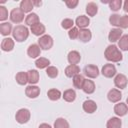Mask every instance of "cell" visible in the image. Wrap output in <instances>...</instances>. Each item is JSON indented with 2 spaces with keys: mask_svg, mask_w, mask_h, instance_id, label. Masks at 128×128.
Returning a JSON list of instances; mask_svg holds the SVG:
<instances>
[{
  "mask_svg": "<svg viewBox=\"0 0 128 128\" xmlns=\"http://www.w3.org/2000/svg\"><path fill=\"white\" fill-rule=\"evenodd\" d=\"M104 56L105 59L109 62H120L123 59V55L121 53V50L114 44H111L109 46H107V48L104 51Z\"/></svg>",
  "mask_w": 128,
  "mask_h": 128,
  "instance_id": "1",
  "label": "cell"
},
{
  "mask_svg": "<svg viewBox=\"0 0 128 128\" xmlns=\"http://www.w3.org/2000/svg\"><path fill=\"white\" fill-rule=\"evenodd\" d=\"M12 36L16 42H24L29 37V29L24 25H16L13 28Z\"/></svg>",
  "mask_w": 128,
  "mask_h": 128,
  "instance_id": "2",
  "label": "cell"
},
{
  "mask_svg": "<svg viewBox=\"0 0 128 128\" xmlns=\"http://www.w3.org/2000/svg\"><path fill=\"white\" fill-rule=\"evenodd\" d=\"M30 111L27 108H21L16 112L15 119L19 124H25L30 120Z\"/></svg>",
  "mask_w": 128,
  "mask_h": 128,
  "instance_id": "3",
  "label": "cell"
},
{
  "mask_svg": "<svg viewBox=\"0 0 128 128\" xmlns=\"http://www.w3.org/2000/svg\"><path fill=\"white\" fill-rule=\"evenodd\" d=\"M38 45L42 50H49L53 46V38L50 35L44 34L43 36L39 37L38 39Z\"/></svg>",
  "mask_w": 128,
  "mask_h": 128,
  "instance_id": "4",
  "label": "cell"
},
{
  "mask_svg": "<svg viewBox=\"0 0 128 128\" xmlns=\"http://www.w3.org/2000/svg\"><path fill=\"white\" fill-rule=\"evenodd\" d=\"M24 12L20 9V8H13L10 12V15H9V18H10V21L12 23H15V24H19L21 23L23 20H24Z\"/></svg>",
  "mask_w": 128,
  "mask_h": 128,
  "instance_id": "5",
  "label": "cell"
},
{
  "mask_svg": "<svg viewBox=\"0 0 128 128\" xmlns=\"http://www.w3.org/2000/svg\"><path fill=\"white\" fill-rule=\"evenodd\" d=\"M101 73L104 77L106 78H112L114 76H116V73H117V70H116V67L114 66V64L112 63H108V64H105L102 69H101Z\"/></svg>",
  "mask_w": 128,
  "mask_h": 128,
  "instance_id": "6",
  "label": "cell"
},
{
  "mask_svg": "<svg viewBox=\"0 0 128 128\" xmlns=\"http://www.w3.org/2000/svg\"><path fill=\"white\" fill-rule=\"evenodd\" d=\"M84 74L88 77V78H91V79H95L98 77L99 75V69L96 65H93V64H88L84 67V70H83Z\"/></svg>",
  "mask_w": 128,
  "mask_h": 128,
  "instance_id": "7",
  "label": "cell"
},
{
  "mask_svg": "<svg viewBox=\"0 0 128 128\" xmlns=\"http://www.w3.org/2000/svg\"><path fill=\"white\" fill-rule=\"evenodd\" d=\"M122 98V93L120 90L118 89H111L109 90V92L107 93V99L111 102V103H118Z\"/></svg>",
  "mask_w": 128,
  "mask_h": 128,
  "instance_id": "8",
  "label": "cell"
},
{
  "mask_svg": "<svg viewBox=\"0 0 128 128\" xmlns=\"http://www.w3.org/2000/svg\"><path fill=\"white\" fill-rule=\"evenodd\" d=\"M127 83H128V80H127V77L124 75V74H117L115 77H114V85L119 88V89H124L126 88L127 86Z\"/></svg>",
  "mask_w": 128,
  "mask_h": 128,
  "instance_id": "9",
  "label": "cell"
},
{
  "mask_svg": "<svg viewBox=\"0 0 128 128\" xmlns=\"http://www.w3.org/2000/svg\"><path fill=\"white\" fill-rule=\"evenodd\" d=\"M114 113L119 116V117H123L128 113V106L126 103L123 102H118L117 104H115L114 106Z\"/></svg>",
  "mask_w": 128,
  "mask_h": 128,
  "instance_id": "10",
  "label": "cell"
},
{
  "mask_svg": "<svg viewBox=\"0 0 128 128\" xmlns=\"http://www.w3.org/2000/svg\"><path fill=\"white\" fill-rule=\"evenodd\" d=\"M25 94L28 98H31V99L37 98L40 94V88L36 85H28L25 89Z\"/></svg>",
  "mask_w": 128,
  "mask_h": 128,
  "instance_id": "11",
  "label": "cell"
},
{
  "mask_svg": "<svg viewBox=\"0 0 128 128\" xmlns=\"http://www.w3.org/2000/svg\"><path fill=\"white\" fill-rule=\"evenodd\" d=\"M82 108L83 110L88 113V114H92L94 113L96 110H97V104L95 101L91 100V99H88V100H85L82 104Z\"/></svg>",
  "mask_w": 128,
  "mask_h": 128,
  "instance_id": "12",
  "label": "cell"
},
{
  "mask_svg": "<svg viewBox=\"0 0 128 128\" xmlns=\"http://www.w3.org/2000/svg\"><path fill=\"white\" fill-rule=\"evenodd\" d=\"M122 29L120 28H114V29H111L109 34H108V40L111 42V43H114V42H117L120 40V38L122 37Z\"/></svg>",
  "mask_w": 128,
  "mask_h": 128,
  "instance_id": "13",
  "label": "cell"
},
{
  "mask_svg": "<svg viewBox=\"0 0 128 128\" xmlns=\"http://www.w3.org/2000/svg\"><path fill=\"white\" fill-rule=\"evenodd\" d=\"M30 31L32 32L33 35L41 37V36L44 35V33H45V31H46V28H45L44 24H42V23L39 22V23H37V24L31 26V27H30Z\"/></svg>",
  "mask_w": 128,
  "mask_h": 128,
  "instance_id": "14",
  "label": "cell"
},
{
  "mask_svg": "<svg viewBox=\"0 0 128 128\" xmlns=\"http://www.w3.org/2000/svg\"><path fill=\"white\" fill-rule=\"evenodd\" d=\"M65 75L68 77V78H73L74 76L80 74V68L78 65H68L66 68H65V71H64Z\"/></svg>",
  "mask_w": 128,
  "mask_h": 128,
  "instance_id": "15",
  "label": "cell"
},
{
  "mask_svg": "<svg viewBox=\"0 0 128 128\" xmlns=\"http://www.w3.org/2000/svg\"><path fill=\"white\" fill-rule=\"evenodd\" d=\"M14 48V40L10 37H6L1 42V49L5 52H10Z\"/></svg>",
  "mask_w": 128,
  "mask_h": 128,
  "instance_id": "16",
  "label": "cell"
},
{
  "mask_svg": "<svg viewBox=\"0 0 128 128\" xmlns=\"http://www.w3.org/2000/svg\"><path fill=\"white\" fill-rule=\"evenodd\" d=\"M40 53H41V48L39 47L38 44L29 45V47L27 49V55L30 58H37L38 56H40Z\"/></svg>",
  "mask_w": 128,
  "mask_h": 128,
  "instance_id": "17",
  "label": "cell"
},
{
  "mask_svg": "<svg viewBox=\"0 0 128 128\" xmlns=\"http://www.w3.org/2000/svg\"><path fill=\"white\" fill-rule=\"evenodd\" d=\"M67 60L68 62L71 64V65H77L80 60H81V56H80V53L76 50H72L68 53V56H67Z\"/></svg>",
  "mask_w": 128,
  "mask_h": 128,
  "instance_id": "18",
  "label": "cell"
},
{
  "mask_svg": "<svg viewBox=\"0 0 128 128\" xmlns=\"http://www.w3.org/2000/svg\"><path fill=\"white\" fill-rule=\"evenodd\" d=\"M92 38V33L89 29L85 28V29H80L79 30V36H78V39L83 42V43H87L91 40Z\"/></svg>",
  "mask_w": 128,
  "mask_h": 128,
  "instance_id": "19",
  "label": "cell"
},
{
  "mask_svg": "<svg viewBox=\"0 0 128 128\" xmlns=\"http://www.w3.org/2000/svg\"><path fill=\"white\" fill-rule=\"evenodd\" d=\"M89 23H90V19H89V17H87L85 15H80L75 20V24L80 29H85L89 25Z\"/></svg>",
  "mask_w": 128,
  "mask_h": 128,
  "instance_id": "20",
  "label": "cell"
},
{
  "mask_svg": "<svg viewBox=\"0 0 128 128\" xmlns=\"http://www.w3.org/2000/svg\"><path fill=\"white\" fill-rule=\"evenodd\" d=\"M28 75V83L30 85H35L39 82V72L35 69H30L27 72Z\"/></svg>",
  "mask_w": 128,
  "mask_h": 128,
  "instance_id": "21",
  "label": "cell"
},
{
  "mask_svg": "<svg viewBox=\"0 0 128 128\" xmlns=\"http://www.w3.org/2000/svg\"><path fill=\"white\" fill-rule=\"evenodd\" d=\"M95 83L92 81V80H89V79H85L84 83H83V86H82V90L84 93L86 94H92L94 93L95 91Z\"/></svg>",
  "mask_w": 128,
  "mask_h": 128,
  "instance_id": "22",
  "label": "cell"
},
{
  "mask_svg": "<svg viewBox=\"0 0 128 128\" xmlns=\"http://www.w3.org/2000/svg\"><path fill=\"white\" fill-rule=\"evenodd\" d=\"M39 23V16L36 13H29L25 17V24L28 26H33L35 24Z\"/></svg>",
  "mask_w": 128,
  "mask_h": 128,
  "instance_id": "23",
  "label": "cell"
},
{
  "mask_svg": "<svg viewBox=\"0 0 128 128\" xmlns=\"http://www.w3.org/2000/svg\"><path fill=\"white\" fill-rule=\"evenodd\" d=\"M24 13H31L32 9L34 8V5L31 0H22L20 2V7H19Z\"/></svg>",
  "mask_w": 128,
  "mask_h": 128,
  "instance_id": "24",
  "label": "cell"
},
{
  "mask_svg": "<svg viewBox=\"0 0 128 128\" xmlns=\"http://www.w3.org/2000/svg\"><path fill=\"white\" fill-rule=\"evenodd\" d=\"M121 127H122V121L118 117H111L106 123V128H121Z\"/></svg>",
  "mask_w": 128,
  "mask_h": 128,
  "instance_id": "25",
  "label": "cell"
},
{
  "mask_svg": "<svg viewBox=\"0 0 128 128\" xmlns=\"http://www.w3.org/2000/svg\"><path fill=\"white\" fill-rule=\"evenodd\" d=\"M13 28H12V24L9 22H3L0 24V33L3 36H8L10 33H12Z\"/></svg>",
  "mask_w": 128,
  "mask_h": 128,
  "instance_id": "26",
  "label": "cell"
},
{
  "mask_svg": "<svg viewBox=\"0 0 128 128\" xmlns=\"http://www.w3.org/2000/svg\"><path fill=\"white\" fill-rule=\"evenodd\" d=\"M62 97L66 102H73L76 99V92L73 89H67L63 92Z\"/></svg>",
  "mask_w": 128,
  "mask_h": 128,
  "instance_id": "27",
  "label": "cell"
},
{
  "mask_svg": "<svg viewBox=\"0 0 128 128\" xmlns=\"http://www.w3.org/2000/svg\"><path fill=\"white\" fill-rule=\"evenodd\" d=\"M15 79H16V82L19 85H26L28 83V75H27V72H23V71L18 72L16 74V76H15Z\"/></svg>",
  "mask_w": 128,
  "mask_h": 128,
  "instance_id": "28",
  "label": "cell"
},
{
  "mask_svg": "<svg viewBox=\"0 0 128 128\" xmlns=\"http://www.w3.org/2000/svg\"><path fill=\"white\" fill-rule=\"evenodd\" d=\"M47 96H48V98H49L51 101H57V100H59V99L62 97L60 90L55 89V88L49 89V90L47 91Z\"/></svg>",
  "mask_w": 128,
  "mask_h": 128,
  "instance_id": "29",
  "label": "cell"
},
{
  "mask_svg": "<svg viewBox=\"0 0 128 128\" xmlns=\"http://www.w3.org/2000/svg\"><path fill=\"white\" fill-rule=\"evenodd\" d=\"M86 13H87V15L88 16H90V17H93V16H95L96 14H97V12H98V6L96 5V3H94V2H89L87 5H86Z\"/></svg>",
  "mask_w": 128,
  "mask_h": 128,
  "instance_id": "30",
  "label": "cell"
},
{
  "mask_svg": "<svg viewBox=\"0 0 128 128\" xmlns=\"http://www.w3.org/2000/svg\"><path fill=\"white\" fill-rule=\"evenodd\" d=\"M50 65V60L45 58V57H40L38 59H36L35 61V66L38 68V69H45V68H48Z\"/></svg>",
  "mask_w": 128,
  "mask_h": 128,
  "instance_id": "31",
  "label": "cell"
},
{
  "mask_svg": "<svg viewBox=\"0 0 128 128\" xmlns=\"http://www.w3.org/2000/svg\"><path fill=\"white\" fill-rule=\"evenodd\" d=\"M85 81V78L83 75L81 74H78L76 76L73 77L72 79V82H73V86L77 89H82V86H83V83Z\"/></svg>",
  "mask_w": 128,
  "mask_h": 128,
  "instance_id": "32",
  "label": "cell"
},
{
  "mask_svg": "<svg viewBox=\"0 0 128 128\" xmlns=\"http://www.w3.org/2000/svg\"><path fill=\"white\" fill-rule=\"evenodd\" d=\"M53 128H70L69 126V123L68 121L65 119V118H62V117H59L55 120L54 122V127Z\"/></svg>",
  "mask_w": 128,
  "mask_h": 128,
  "instance_id": "33",
  "label": "cell"
},
{
  "mask_svg": "<svg viewBox=\"0 0 128 128\" xmlns=\"http://www.w3.org/2000/svg\"><path fill=\"white\" fill-rule=\"evenodd\" d=\"M118 47L122 51H128V34L122 35V37L118 41Z\"/></svg>",
  "mask_w": 128,
  "mask_h": 128,
  "instance_id": "34",
  "label": "cell"
},
{
  "mask_svg": "<svg viewBox=\"0 0 128 128\" xmlns=\"http://www.w3.org/2000/svg\"><path fill=\"white\" fill-rule=\"evenodd\" d=\"M58 73L59 71L55 66H49L48 68H46V74L49 78H52V79L56 78L58 76Z\"/></svg>",
  "mask_w": 128,
  "mask_h": 128,
  "instance_id": "35",
  "label": "cell"
},
{
  "mask_svg": "<svg viewBox=\"0 0 128 128\" xmlns=\"http://www.w3.org/2000/svg\"><path fill=\"white\" fill-rule=\"evenodd\" d=\"M61 27L63 29H66V30H70L71 28L74 27V21L70 18H65L61 22Z\"/></svg>",
  "mask_w": 128,
  "mask_h": 128,
  "instance_id": "36",
  "label": "cell"
},
{
  "mask_svg": "<svg viewBox=\"0 0 128 128\" xmlns=\"http://www.w3.org/2000/svg\"><path fill=\"white\" fill-rule=\"evenodd\" d=\"M122 6V1L121 0H112L109 2V8L112 10V11H118L120 10Z\"/></svg>",
  "mask_w": 128,
  "mask_h": 128,
  "instance_id": "37",
  "label": "cell"
},
{
  "mask_svg": "<svg viewBox=\"0 0 128 128\" xmlns=\"http://www.w3.org/2000/svg\"><path fill=\"white\" fill-rule=\"evenodd\" d=\"M120 18L121 16L119 14H112L110 17H109V22L112 26H115V27H119V23H120Z\"/></svg>",
  "mask_w": 128,
  "mask_h": 128,
  "instance_id": "38",
  "label": "cell"
},
{
  "mask_svg": "<svg viewBox=\"0 0 128 128\" xmlns=\"http://www.w3.org/2000/svg\"><path fill=\"white\" fill-rule=\"evenodd\" d=\"M79 36V30L77 27H73L71 28L69 31H68V37L71 39V40H75L77 39Z\"/></svg>",
  "mask_w": 128,
  "mask_h": 128,
  "instance_id": "39",
  "label": "cell"
},
{
  "mask_svg": "<svg viewBox=\"0 0 128 128\" xmlns=\"http://www.w3.org/2000/svg\"><path fill=\"white\" fill-rule=\"evenodd\" d=\"M8 19V10L5 6H0V21H5Z\"/></svg>",
  "mask_w": 128,
  "mask_h": 128,
  "instance_id": "40",
  "label": "cell"
},
{
  "mask_svg": "<svg viewBox=\"0 0 128 128\" xmlns=\"http://www.w3.org/2000/svg\"><path fill=\"white\" fill-rule=\"evenodd\" d=\"M119 27H120V29H126V28H128V15L121 16Z\"/></svg>",
  "mask_w": 128,
  "mask_h": 128,
  "instance_id": "41",
  "label": "cell"
},
{
  "mask_svg": "<svg viewBox=\"0 0 128 128\" xmlns=\"http://www.w3.org/2000/svg\"><path fill=\"white\" fill-rule=\"evenodd\" d=\"M78 3H79L78 0H67V1H65V5L68 8H70V9L76 8V6L78 5Z\"/></svg>",
  "mask_w": 128,
  "mask_h": 128,
  "instance_id": "42",
  "label": "cell"
},
{
  "mask_svg": "<svg viewBox=\"0 0 128 128\" xmlns=\"http://www.w3.org/2000/svg\"><path fill=\"white\" fill-rule=\"evenodd\" d=\"M38 128H52V127H51L49 124H47V123H42V124L39 125Z\"/></svg>",
  "mask_w": 128,
  "mask_h": 128,
  "instance_id": "43",
  "label": "cell"
},
{
  "mask_svg": "<svg viewBox=\"0 0 128 128\" xmlns=\"http://www.w3.org/2000/svg\"><path fill=\"white\" fill-rule=\"evenodd\" d=\"M123 10H124L126 13H128V0L124 2V4H123Z\"/></svg>",
  "mask_w": 128,
  "mask_h": 128,
  "instance_id": "44",
  "label": "cell"
},
{
  "mask_svg": "<svg viewBox=\"0 0 128 128\" xmlns=\"http://www.w3.org/2000/svg\"><path fill=\"white\" fill-rule=\"evenodd\" d=\"M32 3H33V5L36 6V7H39V6L42 5V2H41V1H32Z\"/></svg>",
  "mask_w": 128,
  "mask_h": 128,
  "instance_id": "45",
  "label": "cell"
},
{
  "mask_svg": "<svg viewBox=\"0 0 128 128\" xmlns=\"http://www.w3.org/2000/svg\"><path fill=\"white\" fill-rule=\"evenodd\" d=\"M126 104H127V106H128V97H127V99H126Z\"/></svg>",
  "mask_w": 128,
  "mask_h": 128,
  "instance_id": "46",
  "label": "cell"
}]
</instances>
